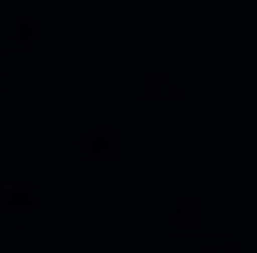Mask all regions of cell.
I'll return each mask as SVG.
<instances>
[{
    "label": "cell",
    "instance_id": "cell-1",
    "mask_svg": "<svg viewBox=\"0 0 257 253\" xmlns=\"http://www.w3.org/2000/svg\"><path fill=\"white\" fill-rule=\"evenodd\" d=\"M38 206H43V187H38V182L15 177V182H5V187H0V210H5V215L24 220V215H34Z\"/></svg>",
    "mask_w": 257,
    "mask_h": 253
},
{
    "label": "cell",
    "instance_id": "cell-2",
    "mask_svg": "<svg viewBox=\"0 0 257 253\" xmlns=\"http://www.w3.org/2000/svg\"><path fill=\"white\" fill-rule=\"evenodd\" d=\"M119 153H124V134L110 129V124H95V129L81 134V158L86 162H100L105 167V162H114Z\"/></svg>",
    "mask_w": 257,
    "mask_h": 253
},
{
    "label": "cell",
    "instance_id": "cell-3",
    "mask_svg": "<svg viewBox=\"0 0 257 253\" xmlns=\"http://www.w3.org/2000/svg\"><path fill=\"white\" fill-rule=\"evenodd\" d=\"M138 96H143V101H176V96H181V86L172 81V72L148 67V72H143V86H138Z\"/></svg>",
    "mask_w": 257,
    "mask_h": 253
},
{
    "label": "cell",
    "instance_id": "cell-4",
    "mask_svg": "<svg viewBox=\"0 0 257 253\" xmlns=\"http://www.w3.org/2000/svg\"><path fill=\"white\" fill-rule=\"evenodd\" d=\"M200 225V196H181L176 201V234H195Z\"/></svg>",
    "mask_w": 257,
    "mask_h": 253
},
{
    "label": "cell",
    "instance_id": "cell-5",
    "mask_svg": "<svg viewBox=\"0 0 257 253\" xmlns=\"http://www.w3.org/2000/svg\"><path fill=\"white\" fill-rule=\"evenodd\" d=\"M172 253H243L238 239H205V244H172Z\"/></svg>",
    "mask_w": 257,
    "mask_h": 253
},
{
    "label": "cell",
    "instance_id": "cell-6",
    "mask_svg": "<svg viewBox=\"0 0 257 253\" xmlns=\"http://www.w3.org/2000/svg\"><path fill=\"white\" fill-rule=\"evenodd\" d=\"M38 38H43V29H38L34 19H19V24H15V38H10V43H15V48H24V53H29V48L38 43Z\"/></svg>",
    "mask_w": 257,
    "mask_h": 253
},
{
    "label": "cell",
    "instance_id": "cell-7",
    "mask_svg": "<svg viewBox=\"0 0 257 253\" xmlns=\"http://www.w3.org/2000/svg\"><path fill=\"white\" fill-rule=\"evenodd\" d=\"M0 86H5V57H0Z\"/></svg>",
    "mask_w": 257,
    "mask_h": 253
}]
</instances>
